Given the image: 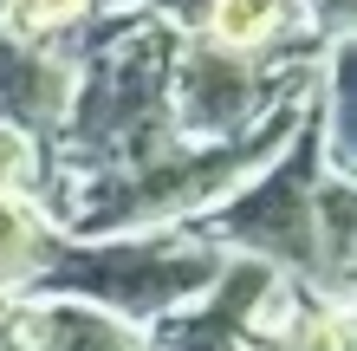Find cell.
Segmentation results:
<instances>
[{
	"label": "cell",
	"instance_id": "cell-4",
	"mask_svg": "<svg viewBox=\"0 0 357 351\" xmlns=\"http://www.w3.org/2000/svg\"><path fill=\"white\" fill-rule=\"evenodd\" d=\"M78 91V52L66 39L33 46V39H0V124L33 143H59Z\"/></svg>",
	"mask_w": 357,
	"mask_h": 351
},
{
	"label": "cell",
	"instance_id": "cell-14",
	"mask_svg": "<svg viewBox=\"0 0 357 351\" xmlns=\"http://www.w3.org/2000/svg\"><path fill=\"white\" fill-rule=\"evenodd\" d=\"M0 351H13V345H7V338H0Z\"/></svg>",
	"mask_w": 357,
	"mask_h": 351
},
{
	"label": "cell",
	"instance_id": "cell-5",
	"mask_svg": "<svg viewBox=\"0 0 357 351\" xmlns=\"http://www.w3.org/2000/svg\"><path fill=\"white\" fill-rule=\"evenodd\" d=\"M7 345L13 351H150V332L78 299H20Z\"/></svg>",
	"mask_w": 357,
	"mask_h": 351
},
{
	"label": "cell",
	"instance_id": "cell-6",
	"mask_svg": "<svg viewBox=\"0 0 357 351\" xmlns=\"http://www.w3.org/2000/svg\"><path fill=\"white\" fill-rule=\"evenodd\" d=\"M292 33H312L299 0H215L202 20V39L227 52H273Z\"/></svg>",
	"mask_w": 357,
	"mask_h": 351
},
{
	"label": "cell",
	"instance_id": "cell-9",
	"mask_svg": "<svg viewBox=\"0 0 357 351\" xmlns=\"http://www.w3.org/2000/svg\"><path fill=\"white\" fill-rule=\"evenodd\" d=\"M266 351H351V306L299 293L292 319L280 325V338H273Z\"/></svg>",
	"mask_w": 357,
	"mask_h": 351
},
{
	"label": "cell",
	"instance_id": "cell-13",
	"mask_svg": "<svg viewBox=\"0 0 357 351\" xmlns=\"http://www.w3.org/2000/svg\"><path fill=\"white\" fill-rule=\"evenodd\" d=\"M241 351H266V345H241Z\"/></svg>",
	"mask_w": 357,
	"mask_h": 351
},
{
	"label": "cell",
	"instance_id": "cell-11",
	"mask_svg": "<svg viewBox=\"0 0 357 351\" xmlns=\"http://www.w3.org/2000/svg\"><path fill=\"white\" fill-rule=\"evenodd\" d=\"M39 182H46V156H39V143L0 124V202H33Z\"/></svg>",
	"mask_w": 357,
	"mask_h": 351
},
{
	"label": "cell",
	"instance_id": "cell-3",
	"mask_svg": "<svg viewBox=\"0 0 357 351\" xmlns=\"http://www.w3.org/2000/svg\"><path fill=\"white\" fill-rule=\"evenodd\" d=\"M325 182V150H319V105L305 111V124L286 137V150L266 163L260 176H247L221 209H208L202 221H188L202 241H215L221 254L260 260L286 286H299L312 299L351 306V293L331 280V267L319 254V228H312V195Z\"/></svg>",
	"mask_w": 357,
	"mask_h": 351
},
{
	"label": "cell",
	"instance_id": "cell-8",
	"mask_svg": "<svg viewBox=\"0 0 357 351\" xmlns=\"http://www.w3.org/2000/svg\"><path fill=\"white\" fill-rule=\"evenodd\" d=\"M98 0H0V39H33V46H52V39H72L78 27H91Z\"/></svg>",
	"mask_w": 357,
	"mask_h": 351
},
{
	"label": "cell",
	"instance_id": "cell-1",
	"mask_svg": "<svg viewBox=\"0 0 357 351\" xmlns=\"http://www.w3.org/2000/svg\"><path fill=\"white\" fill-rule=\"evenodd\" d=\"M176 39L150 13H98L66 46L78 52V91L66 111V130L46 150L52 176H111L143 170L162 150H176L169 130V59Z\"/></svg>",
	"mask_w": 357,
	"mask_h": 351
},
{
	"label": "cell",
	"instance_id": "cell-10",
	"mask_svg": "<svg viewBox=\"0 0 357 351\" xmlns=\"http://www.w3.org/2000/svg\"><path fill=\"white\" fill-rule=\"evenodd\" d=\"M312 228H319V254L331 267V280L351 293V182L325 176L312 195Z\"/></svg>",
	"mask_w": 357,
	"mask_h": 351
},
{
	"label": "cell",
	"instance_id": "cell-2",
	"mask_svg": "<svg viewBox=\"0 0 357 351\" xmlns=\"http://www.w3.org/2000/svg\"><path fill=\"white\" fill-rule=\"evenodd\" d=\"M227 254L195 228H156V234H111V241H59L52 267L39 274L26 299H78L123 325H162L169 313L195 306L221 280Z\"/></svg>",
	"mask_w": 357,
	"mask_h": 351
},
{
	"label": "cell",
	"instance_id": "cell-12",
	"mask_svg": "<svg viewBox=\"0 0 357 351\" xmlns=\"http://www.w3.org/2000/svg\"><path fill=\"white\" fill-rule=\"evenodd\" d=\"M143 0H98V13H137Z\"/></svg>",
	"mask_w": 357,
	"mask_h": 351
},
{
	"label": "cell",
	"instance_id": "cell-7",
	"mask_svg": "<svg viewBox=\"0 0 357 351\" xmlns=\"http://www.w3.org/2000/svg\"><path fill=\"white\" fill-rule=\"evenodd\" d=\"M52 254H59L52 221L33 202H0V293L26 299L39 286V274L52 267Z\"/></svg>",
	"mask_w": 357,
	"mask_h": 351
}]
</instances>
